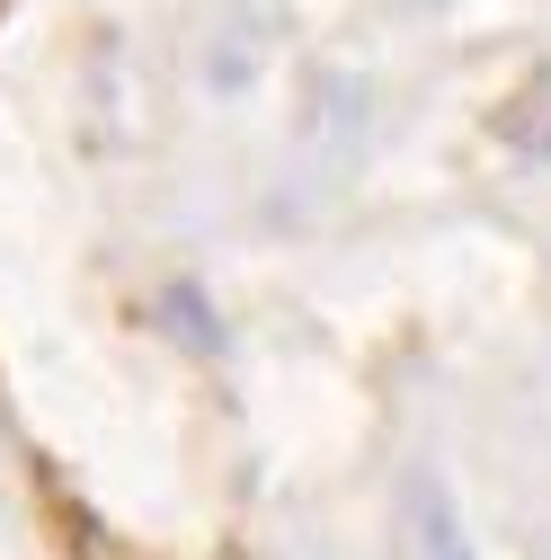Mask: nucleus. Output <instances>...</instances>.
<instances>
[{
  "label": "nucleus",
  "instance_id": "obj_2",
  "mask_svg": "<svg viewBox=\"0 0 551 560\" xmlns=\"http://www.w3.org/2000/svg\"><path fill=\"white\" fill-rule=\"evenodd\" d=\"M499 143L525 161H551V72H534L507 107H499Z\"/></svg>",
  "mask_w": 551,
  "mask_h": 560
},
{
  "label": "nucleus",
  "instance_id": "obj_1",
  "mask_svg": "<svg viewBox=\"0 0 551 560\" xmlns=\"http://www.w3.org/2000/svg\"><path fill=\"white\" fill-rule=\"evenodd\" d=\"M400 551H409V560H471V542H462V516H454V499H445V480H436V471H409Z\"/></svg>",
  "mask_w": 551,
  "mask_h": 560
}]
</instances>
